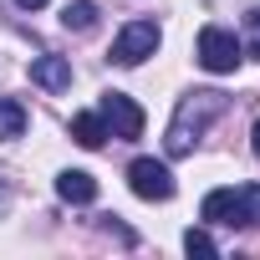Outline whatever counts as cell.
Wrapping results in <instances>:
<instances>
[{
  "instance_id": "obj_1",
  "label": "cell",
  "mask_w": 260,
  "mask_h": 260,
  "mask_svg": "<svg viewBox=\"0 0 260 260\" xmlns=\"http://www.w3.org/2000/svg\"><path fill=\"white\" fill-rule=\"evenodd\" d=\"M224 107H230V97H224V92H214V87L179 97V107H174V122H169V133H164V153H169V158H184V153H194V143L204 138V127H209V122H214Z\"/></svg>"
},
{
  "instance_id": "obj_2",
  "label": "cell",
  "mask_w": 260,
  "mask_h": 260,
  "mask_svg": "<svg viewBox=\"0 0 260 260\" xmlns=\"http://www.w3.org/2000/svg\"><path fill=\"white\" fill-rule=\"evenodd\" d=\"M199 214H204V224H224V230L260 224V184H245V189H214V194H204Z\"/></svg>"
},
{
  "instance_id": "obj_3",
  "label": "cell",
  "mask_w": 260,
  "mask_h": 260,
  "mask_svg": "<svg viewBox=\"0 0 260 260\" xmlns=\"http://www.w3.org/2000/svg\"><path fill=\"white\" fill-rule=\"evenodd\" d=\"M240 56H245V46H240L235 31H224V26H204V31H199V67H204V72L224 77V72L240 67Z\"/></svg>"
},
{
  "instance_id": "obj_4",
  "label": "cell",
  "mask_w": 260,
  "mask_h": 260,
  "mask_svg": "<svg viewBox=\"0 0 260 260\" xmlns=\"http://www.w3.org/2000/svg\"><path fill=\"white\" fill-rule=\"evenodd\" d=\"M158 41H164L158 21H127L117 31V41H112V61L117 67H138V61H148L158 51Z\"/></svg>"
},
{
  "instance_id": "obj_5",
  "label": "cell",
  "mask_w": 260,
  "mask_h": 260,
  "mask_svg": "<svg viewBox=\"0 0 260 260\" xmlns=\"http://www.w3.org/2000/svg\"><path fill=\"white\" fill-rule=\"evenodd\" d=\"M127 189L138 199H148V204H164V199H174V174L158 158H133L127 164Z\"/></svg>"
},
{
  "instance_id": "obj_6",
  "label": "cell",
  "mask_w": 260,
  "mask_h": 260,
  "mask_svg": "<svg viewBox=\"0 0 260 260\" xmlns=\"http://www.w3.org/2000/svg\"><path fill=\"white\" fill-rule=\"evenodd\" d=\"M97 112H102V122H107L112 138H138L143 133V107L127 97V92H102Z\"/></svg>"
},
{
  "instance_id": "obj_7",
  "label": "cell",
  "mask_w": 260,
  "mask_h": 260,
  "mask_svg": "<svg viewBox=\"0 0 260 260\" xmlns=\"http://www.w3.org/2000/svg\"><path fill=\"white\" fill-rule=\"evenodd\" d=\"M31 82L46 87V92H67L72 87V61L67 56H36L31 61Z\"/></svg>"
},
{
  "instance_id": "obj_8",
  "label": "cell",
  "mask_w": 260,
  "mask_h": 260,
  "mask_svg": "<svg viewBox=\"0 0 260 260\" xmlns=\"http://www.w3.org/2000/svg\"><path fill=\"white\" fill-rule=\"evenodd\" d=\"M56 194H61L67 204H92V199H97V179H92L87 169H61V174H56Z\"/></svg>"
},
{
  "instance_id": "obj_9",
  "label": "cell",
  "mask_w": 260,
  "mask_h": 260,
  "mask_svg": "<svg viewBox=\"0 0 260 260\" xmlns=\"http://www.w3.org/2000/svg\"><path fill=\"white\" fill-rule=\"evenodd\" d=\"M72 138L82 143V148H102L112 133H107V122H102V112H77L72 117Z\"/></svg>"
},
{
  "instance_id": "obj_10",
  "label": "cell",
  "mask_w": 260,
  "mask_h": 260,
  "mask_svg": "<svg viewBox=\"0 0 260 260\" xmlns=\"http://www.w3.org/2000/svg\"><path fill=\"white\" fill-rule=\"evenodd\" d=\"M26 107L16 102V97H0V143H16V138H26Z\"/></svg>"
},
{
  "instance_id": "obj_11",
  "label": "cell",
  "mask_w": 260,
  "mask_h": 260,
  "mask_svg": "<svg viewBox=\"0 0 260 260\" xmlns=\"http://www.w3.org/2000/svg\"><path fill=\"white\" fill-rule=\"evenodd\" d=\"M61 26L67 31H92L97 26V6H92V0H72V6L61 11Z\"/></svg>"
},
{
  "instance_id": "obj_12",
  "label": "cell",
  "mask_w": 260,
  "mask_h": 260,
  "mask_svg": "<svg viewBox=\"0 0 260 260\" xmlns=\"http://www.w3.org/2000/svg\"><path fill=\"white\" fill-rule=\"evenodd\" d=\"M184 250H189V255H204V260H214V255H219V245H214L204 230H189V235H184Z\"/></svg>"
},
{
  "instance_id": "obj_13",
  "label": "cell",
  "mask_w": 260,
  "mask_h": 260,
  "mask_svg": "<svg viewBox=\"0 0 260 260\" xmlns=\"http://www.w3.org/2000/svg\"><path fill=\"white\" fill-rule=\"evenodd\" d=\"M97 224H102L107 235H117V245H127V250H133V245H138V235H133V230H127V224H117V214H97Z\"/></svg>"
},
{
  "instance_id": "obj_14",
  "label": "cell",
  "mask_w": 260,
  "mask_h": 260,
  "mask_svg": "<svg viewBox=\"0 0 260 260\" xmlns=\"http://www.w3.org/2000/svg\"><path fill=\"white\" fill-rule=\"evenodd\" d=\"M240 46H250V51L260 56V6H255V11H245V41H240Z\"/></svg>"
},
{
  "instance_id": "obj_15",
  "label": "cell",
  "mask_w": 260,
  "mask_h": 260,
  "mask_svg": "<svg viewBox=\"0 0 260 260\" xmlns=\"http://www.w3.org/2000/svg\"><path fill=\"white\" fill-rule=\"evenodd\" d=\"M11 209V184H6V174H0V214Z\"/></svg>"
},
{
  "instance_id": "obj_16",
  "label": "cell",
  "mask_w": 260,
  "mask_h": 260,
  "mask_svg": "<svg viewBox=\"0 0 260 260\" xmlns=\"http://www.w3.org/2000/svg\"><path fill=\"white\" fill-rule=\"evenodd\" d=\"M16 6H21V11H41V6H46V0H16Z\"/></svg>"
},
{
  "instance_id": "obj_17",
  "label": "cell",
  "mask_w": 260,
  "mask_h": 260,
  "mask_svg": "<svg viewBox=\"0 0 260 260\" xmlns=\"http://www.w3.org/2000/svg\"><path fill=\"white\" fill-rule=\"evenodd\" d=\"M250 148H255V158H260V122H255V133H250Z\"/></svg>"
}]
</instances>
